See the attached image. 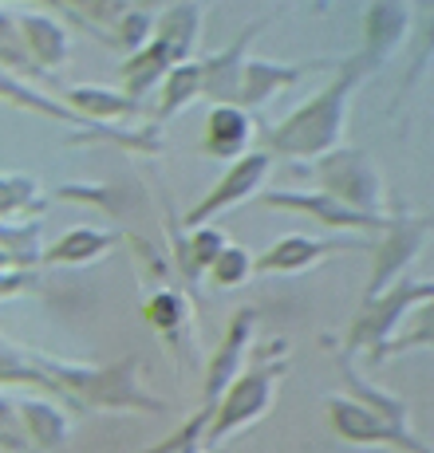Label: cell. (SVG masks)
Here are the masks:
<instances>
[{
    "mask_svg": "<svg viewBox=\"0 0 434 453\" xmlns=\"http://www.w3.org/2000/svg\"><path fill=\"white\" fill-rule=\"evenodd\" d=\"M265 403H268V374H253V379H249L245 387H237L233 403L225 406V414H221V426H217V434H225L229 426H237L241 418L257 414Z\"/></svg>",
    "mask_w": 434,
    "mask_h": 453,
    "instance_id": "6da1fadb",
    "label": "cell"
}]
</instances>
